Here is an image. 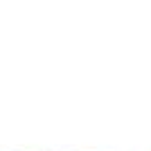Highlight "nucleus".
Returning <instances> with one entry per match:
<instances>
[]
</instances>
